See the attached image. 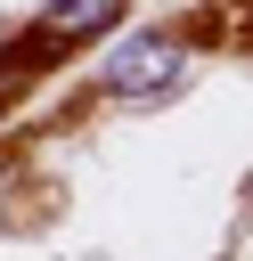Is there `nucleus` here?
<instances>
[{"label":"nucleus","mask_w":253,"mask_h":261,"mask_svg":"<svg viewBox=\"0 0 253 261\" xmlns=\"http://www.w3.org/2000/svg\"><path fill=\"white\" fill-rule=\"evenodd\" d=\"M180 65H188V49H180L171 33H131L122 49H106L98 90H106V98H122V106H139V98H163V90L180 82Z\"/></svg>","instance_id":"obj_1"},{"label":"nucleus","mask_w":253,"mask_h":261,"mask_svg":"<svg viewBox=\"0 0 253 261\" xmlns=\"http://www.w3.org/2000/svg\"><path fill=\"white\" fill-rule=\"evenodd\" d=\"M171 8H212V0H171Z\"/></svg>","instance_id":"obj_3"},{"label":"nucleus","mask_w":253,"mask_h":261,"mask_svg":"<svg viewBox=\"0 0 253 261\" xmlns=\"http://www.w3.org/2000/svg\"><path fill=\"white\" fill-rule=\"evenodd\" d=\"M122 16V0H49L41 8V33L49 41H90V33H106Z\"/></svg>","instance_id":"obj_2"}]
</instances>
